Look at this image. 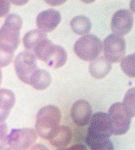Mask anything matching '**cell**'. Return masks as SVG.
<instances>
[{
  "mask_svg": "<svg viewBox=\"0 0 135 150\" xmlns=\"http://www.w3.org/2000/svg\"><path fill=\"white\" fill-rule=\"evenodd\" d=\"M23 20L20 16L9 15L0 30V62L1 67L11 63L15 51L20 44Z\"/></svg>",
  "mask_w": 135,
  "mask_h": 150,
  "instance_id": "cell-1",
  "label": "cell"
},
{
  "mask_svg": "<svg viewBox=\"0 0 135 150\" xmlns=\"http://www.w3.org/2000/svg\"><path fill=\"white\" fill-rule=\"evenodd\" d=\"M112 135L108 115L98 112L92 117L87 130L85 142L91 150L96 149L109 143Z\"/></svg>",
  "mask_w": 135,
  "mask_h": 150,
  "instance_id": "cell-2",
  "label": "cell"
},
{
  "mask_svg": "<svg viewBox=\"0 0 135 150\" xmlns=\"http://www.w3.org/2000/svg\"><path fill=\"white\" fill-rule=\"evenodd\" d=\"M33 52L38 59L54 69L63 67L67 60L65 50L60 45H54L47 37L38 43Z\"/></svg>",
  "mask_w": 135,
  "mask_h": 150,
  "instance_id": "cell-3",
  "label": "cell"
},
{
  "mask_svg": "<svg viewBox=\"0 0 135 150\" xmlns=\"http://www.w3.org/2000/svg\"><path fill=\"white\" fill-rule=\"evenodd\" d=\"M61 113L58 107L46 105L38 112L35 128L38 134L44 140H48L51 135L59 126Z\"/></svg>",
  "mask_w": 135,
  "mask_h": 150,
  "instance_id": "cell-4",
  "label": "cell"
},
{
  "mask_svg": "<svg viewBox=\"0 0 135 150\" xmlns=\"http://www.w3.org/2000/svg\"><path fill=\"white\" fill-rule=\"evenodd\" d=\"M103 45L98 37L92 34L83 36L75 42L74 52L82 60L91 61L98 58Z\"/></svg>",
  "mask_w": 135,
  "mask_h": 150,
  "instance_id": "cell-5",
  "label": "cell"
},
{
  "mask_svg": "<svg viewBox=\"0 0 135 150\" xmlns=\"http://www.w3.org/2000/svg\"><path fill=\"white\" fill-rule=\"evenodd\" d=\"M112 134L123 135L128 132L131 127V117L125 111L122 103H113L108 111Z\"/></svg>",
  "mask_w": 135,
  "mask_h": 150,
  "instance_id": "cell-6",
  "label": "cell"
},
{
  "mask_svg": "<svg viewBox=\"0 0 135 150\" xmlns=\"http://www.w3.org/2000/svg\"><path fill=\"white\" fill-rule=\"evenodd\" d=\"M14 67L18 79L26 84H30L32 76L38 69L36 55L28 51H23L16 57Z\"/></svg>",
  "mask_w": 135,
  "mask_h": 150,
  "instance_id": "cell-7",
  "label": "cell"
},
{
  "mask_svg": "<svg viewBox=\"0 0 135 150\" xmlns=\"http://www.w3.org/2000/svg\"><path fill=\"white\" fill-rule=\"evenodd\" d=\"M37 132L33 128L13 129L7 138V144L13 150H27L34 146Z\"/></svg>",
  "mask_w": 135,
  "mask_h": 150,
  "instance_id": "cell-8",
  "label": "cell"
},
{
  "mask_svg": "<svg viewBox=\"0 0 135 150\" xmlns=\"http://www.w3.org/2000/svg\"><path fill=\"white\" fill-rule=\"evenodd\" d=\"M104 57L110 63L121 61L126 51V42L123 36L115 34L107 36L103 42Z\"/></svg>",
  "mask_w": 135,
  "mask_h": 150,
  "instance_id": "cell-9",
  "label": "cell"
},
{
  "mask_svg": "<svg viewBox=\"0 0 135 150\" xmlns=\"http://www.w3.org/2000/svg\"><path fill=\"white\" fill-rule=\"evenodd\" d=\"M134 24L133 15L128 9H120L113 15L111 21V29L115 34L125 36L131 30Z\"/></svg>",
  "mask_w": 135,
  "mask_h": 150,
  "instance_id": "cell-10",
  "label": "cell"
},
{
  "mask_svg": "<svg viewBox=\"0 0 135 150\" xmlns=\"http://www.w3.org/2000/svg\"><path fill=\"white\" fill-rule=\"evenodd\" d=\"M92 109L90 103L85 100H79L72 104L71 117L72 122L79 127L88 124L92 117Z\"/></svg>",
  "mask_w": 135,
  "mask_h": 150,
  "instance_id": "cell-11",
  "label": "cell"
},
{
  "mask_svg": "<svg viewBox=\"0 0 135 150\" xmlns=\"http://www.w3.org/2000/svg\"><path fill=\"white\" fill-rule=\"evenodd\" d=\"M61 21V13L53 9H49L40 12L36 17V25L40 30L50 33L55 30Z\"/></svg>",
  "mask_w": 135,
  "mask_h": 150,
  "instance_id": "cell-12",
  "label": "cell"
},
{
  "mask_svg": "<svg viewBox=\"0 0 135 150\" xmlns=\"http://www.w3.org/2000/svg\"><path fill=\"white\" fill-rule=\"evenodd\" d=\"M72 138L71 128L65 125H59L51 135L49 141L51 145L55 148H65L71 142Z\"/></svg>",
  "mask_w": 135,
  "mask_h": 150,
  "instance_id": "cell-13",
  "label": "cell"
},
{
  "mask_svg": "<svg viewBox=\"0 0 135 150\" xmlns=\"http://www.w3.org/2000/svg\"><path fill=\"white\" fill-rule=\"evenodd\" d=\"M112 63L105 57H99L92 61L89 65V72L96 79H102L112 70Z\"/></svg>",
  "mask_w": 135,
  "mask_h": 150,
  "instance_id": "cell-14",
  "label": "cell"
},
{
  "mask_svg": "<svg viewBox=\"0 0 135 150\" xmlns=\"http://www.w3.org/2000/svg\"><path fill=\"white\" fill-rule=\"evenodd\" d=\"M15 102V97L12 91L2 88L0 92V120L4 122L9 116Z\"/></svg>",
  "mask_w": 135,
  "mask_h": 150,
  "instance_id": "cell-15",
  "label": "cell"
},
{
  "mask_svg": "<svg viewBox=\"0 0 135 150\" xmlns=\"http://www.w3.org/2000/svg\"><path fill=\"white\" fill-rule=\"evenodd\" d=\"M52 82V76L45 70L38 69L32 76L30 84L37 90H44L49 87Z\"/></svg>",
  "mask_w": 135,
  "mask_h": 150,
  "instance_id": "cell-16",
  "label": "cell"
},
{
  "mask_svg": "<svg viewBox=\"0 0 135 150\" xmlns=\"http://www.w3.org/2000/svg\"><path fill=\"white\" fill-rule=\"evenodd\" d=\"M70 25L72 30L79 35L85 36L90 31L92 28L91 21L84 15L76 16L72 18Z\"/></svg>",
  "mask_w": 135,
  "mask_h": 150,
  "instance_id": "cell-17",
  "label": "cell"
},
{
  "mask_svg": "<svg viewBox=\"0 0 135 150\" xmlns=\"http://www.w3.org/2000/svg\"><path fill=\"white\" fill-rule=\"evenodd\" d=\"M45 34L40 30H33L26 33L23 37V45L28 52H33L38 43L46 38Z\"/></svg>",
  "mask_w": 135,
  "mask_h": 150,
  "instance_id": "cell-18",
  "label": "cell"
},
{
  "mask_svg": "<svg viewBox=\"0 0 135 150\" xmlns=\"http://www.w3.org/2000/svg\"><path fill=\"white\" fill-rule=\"evenodd\" d=\"M122 103L129 116L131 118L135 117V87L126 92Z\"/></svg>",
  "mask_w": 135,
  "mask_h": 150,
  "instance_id": "cell-19",
  "label": "cell"
},
{
  "mask_svg": "<svg viewBox=\"0 0 135 150\" xmlns=\"http://www.w3.org/2000/svg\"><path fill=\"white\" fill-rule=\"evenodd\" d=\"M120 66L126 76L135 78V53L124 57L121 61Z\"/></svg>",
  "mask_w": 135,
  "mask_h": 150,
  "instance_id": "cell-20",
  "label": "cell"
},
{
  "mask_svg": "<svg viewBox=\"0 0 135 150\" xmlns=\"http://www.w3.org/2000/svg\"><path fill=\"white\" fill-rule=\"evenodd\" d=\"M7 125L4 122H1V148L6 147L7 144Z\"/></svg>",
  "mask_w": 135,
  "mask_h": 150,
  "instance_id": "cell-21",
  "label": "cell"
},
{
  "mask_svg": "<svg viewBox=\"0 0 135 150\" xmlns=\"http://www.w3.org/2000/svg\"><path fill=\"white\" fill-rule=\"evenodd\" d=\"M1 17L7 14L9 11V2L8 1H1Z\"/></svg>",
  "mask_w": 135,
  "mask_h": 150,
  "instance_id": "cell-22",
  "label": "cell"
},
{
  "mask_svg": "<svg viewBox=\"0 0 135 150\" xmlns=\"http://www.w3.org/2000/svg\"><path fill=\"white\" fill-rule=\"evenodd\" d=\"M65 150H88L82 144H75L74 146H72L70 148H65Z\"/></svg>",
  "mask_w": 135,
  "mask_h": 150,
  "instance_id": "cell-23",
  "label": "cell"
},
{
  "mask_svg": "<svg viewBox=\"0 0 135 150\" xmlns=\"http://www.w3.org/2000/svg\"><path fill=\"white\" fill-rule=\"evenodd\" d=\"M28 150H49L47 147H45L44 145L41 144H35L32 147H31Z\"/></svg>",
  "mask_w": 135,
  "mask_h": 150,
  "instance_id": "cell-24",
  "label": "cell"
},
{
  "mask_svg": "<svg viewBox=\"0 0 135 150\" xmlns=\"http://www.w3.org/2000/svg\"><path fill=\"white\" fill-rule=\"evenodd\" d=\"M93 150H114V146H113V144H112V142H110L109 143L106 144V146Z\"/></svg>",
  "mask_w": 135,
  "mask_h": 150,
  "instance_id": "cell-25",
  "label": "cell"
},
{
  "mask_svg": "<svg viewBox=\"0 0 135 150\" xmlns=\"http://www.w3.org/2000/svg\"><path fill=\"white\" fill-rule=\"evenodd\" d=\"M130 9L133 11V13H135V0L131 1L130 2Z\"/></svg>",
  "mask_w": 135,
  "mask_h": 150,
  "instance_id": "cell-26",
  "label": "cell"
},
{
  "mask_svg": "<svg viewBox=\"0 0 135 150\" xmlns=\"http://www.w3.org/2000/svg\"><path fill=\"white\" fill-rule=\"evenodd\" d=\"M1 150H13V149L6 148V147H4V148H1Z\"/></svg>",
  "mask_w": 135,
  "mask_h": 150,
  "instance_id": "cell-27",
  "label": "cell"
},
{
  "mask_svg": "<svg viewBox=\"0 0 135 150\" xmlns=\"http://www.w3.org/2000/svg\"><path fill=\"white\" fill-rule=\"evenodd\" d=\"M57 150H65V148H60V149H58Z\"/></svg>",
  "mask_w": 135,
  "mask_h": 150,
  "instance_id": "cell-28",
  "label": "cell"
}]
</instances>
